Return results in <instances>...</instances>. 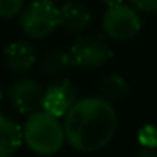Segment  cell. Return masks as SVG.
I'll use <instances>...</instances> for the list:
<instances>
[{
  "label": "cell",
  "mask_w": 157,
  "mask_h": 157,
  "mask_svg": "<svg viewBox=\"0 0 157 157\" xmlns=\"http://www.w3.org/2000/svg\"><path fill=\"white\" fill-rule=\"evenodd\" d=\"M66 142L75 150L93 154L105 149L118 130V115L112 103L100 96L78 98L64 115Z\"/></svg>",
  "instance_id": "6da1fadb"
},
{
  "label": "cell",
  "mask_w": 157,
  "mask_h": 157,
  "mask_svg": "<svg viewBox=\"0 0 157 157\" xmlns=\"http://www.w3.org/2000/svg\"><path fill=\"white\" fill-rule=\"evenodd\" d=\"M24 144L34 154L42 157H49L58 154L66 144L64 125L58 117L49 115L44 110L32 113L27 117L22 125Z\"/></svg>",
  "instance_id": "7a4b0ae2"
},
{
  "label": "cell",
  "mask_w": 157,
  "mask_h": 157,
  "mask_svg": "<svg viewBox=\"0 0 157 157\" xmlns=\"http://www.w3.org/2000/svg\"><path fill=\"white\" fill-rule=\"evenodd\" d=\"M19 25L25 37L46 39L59 27V7L52 0H32L22 9Z\"/></svg>",
  "instance_id": "3957f363"
},
{
  "label": "cell",
  "mask_w": 157,
  "mask_h": 157,
  "mask_svg": "<svg viewBox=\"0 0 157 157\" xmlns=\"http://www.w3.org/2000/svg\"><path fill=\"white\" fill-rule=\"evenodd\" d=\"M73 68L78 69H98L112 61L113 48L105 36L81 34L75 39L68 49Z\"/></svg>",
  "instance_id": "277c9868"
},
{
  "label": "cell",
  "mask_w": 157,
  "mask_h": 157,
  "mask_svg": "<svg viewBox=\"0 0 157 157\" xmlns=\"http://www.w3.org/2000/svg\"><path fill=\"white\" fill-rule=\"evenodd\" d=\"M101 29L106 39L115 42H127L133 39L142 29L140 12L128 4L106 7L101 17Z\"/></svg>",
  "instance_id": "5b68a950"
},
{
  "label": "cell",
  "mask_w": 157,
  "mask_h": 157,
  "mask_svg": "<svg viewBox=\"0 0 157 157\" xmlns=\"http://www.w3.org/2000/svg\"><path fill=\"white\" fill-rule=\"evenodd\" d=\"M42 96L44 90L34 78H19L7 90V98L12 106L27 117L42 108Z\"/></svg>",
  "instance_id": "8992f818"
},
{
  "label": "cell",
  "mask_w": 157,
  "mask_h": 157,
  "mask_svg": "<svg viewBox=\"0 0 157 157\" xmlns=\"http://www.w3.org/2000/svg\"><path fill=\"white\" fill-rule=\"evenodd\" d=\"M78 101V90L69 79H59L49 85L44 90L42 108L49 115L64 118V115L71 110V106Z\"/></svg>",
  "instance_id": "52a82bcc"
},
{
  "label": "cell",
  "mask_w": 157,
  "mask_h": 157,
  "mask_svg": "<svg viewBox=\"0 0 157 157\" xmlns=\"http://www.w3.org/2000/svg\"><path fill=\"white\" fill-rule=\"evenodd\" d=\"M91 25V12L76 0H68L59 7V27L69 34L81 36Z\"/></svg>",
  "instance_id": "ba28073f"
},
{
  "label": "cell",
  "mask_w": 157,
  "mask_h": 157,
  "mask_svg": "<svg viewBox=\"0 0 157 157\" xmlns=\"http://www.w3.org/2000/svg\"><path fill=\"white\" fill-rule=\"evenodd\" d=\"M37 51L27 41H15L5 48L4 51V63L9 71L15 75H24L29 69L37 64Z\"/></svg>",
  "instance_id": "9c48e42d"
},
{
  "label": "cell",
  "mask_w": 157,
  "mask_h": 157,
  "mask_svg": "<svg viewBox=\"0 0 157 157\" xmlns=\"http://www.w3.org/2000/svg\"><path fill=\"white\" fill-rule=\"evenodd\" d=\"M24 144L22 127L0 113V157H14Z\"/></svg>",
  "instance_id": "30bf717a"
},
{
  "label": "cell",
  "mask_w": 157,
  "mask_h": 157,
  "mask_svg": "<svg viewBox=\"0 0 157 157\" xmlns=\"http://www.w3.org/2000/svg\"><path fill=\"white\" fill-rule=\"evenodd\" d=\"M128 93H130L128 83L125 81L123 76L117 75V73H110V75L103 76V78L100 79L98 96L103 98L105 101L112 103L113 106L125 101Z\"/></svg>",
  "instance_id": "8fae6325"
},
{
  "label": "cell",
  "mask_w": 157,
  "mask_h": 157,
  "mask_svg": "<svg viewBox=\"0 0 157 157\" xmlns=\"http://www.w3.org/2000/svg\"><path fill=\"white\" fill-rule=\"evenodd\" d=\"M37 68L42 75H49V76L61 75V73L68 71L69 68H73L69 51L63 48L48 49L37 58Z\"/></svg>",
  "instance_id": "7c38bea8"
},
{
  "label": "cell",
  "mask_w": 157,
  "mask_h": 157,
  "mask_svg": "<svg viewBox=\"0 0 157 157\" xmlns=\"http://www.w3.org/2000/svg\"><path fill=\"white\" fill-rule=\"evenodd\" d=\"M137 140L139 144L144 147V149H157V125H144L142 128H139V133H137Z\"/></svg>",
  "instance_id": "4fadbf2b"
},
{
  "label": "cell",
  "mask_w": 157,
  "mask_h": 157,
  "mask_svg": "<svg viewBox=\"0 0 157 157\" xmlns=\"http://www.w3.org/2000/svg\"><path fill=\"white\" fill-rule=\"evenodd\" d=\"M24 7V0H0V21H9L21 15Z\"/></svg>",
  "instance_id": "5bb4252c"
},
{
  "label": "cell",
  "mask_w": 157,
  "mask_h": 157,
  "mask_svg": "<svg viewBox=\"0 0 157 157\" xmlns=\"http://www.w3.org/2000/svg\"><path fill=\"white\" fill-rule=\"evenodd\" d=\"M128 2L140 14H157V0H128Z\"/></svg>",
  "instance_id": "9a60e30c"
},
{
  "label": "cell",
  "mask_w": 157,
  "mask_h": 157,
  "mask_svg": "<svg viewBox=\"0 0 157 157\" xmlns=\"http://www.w3.org/2000/svg\"><path fill=\"white\" fill-rule=\"evenodd\" d=\"M133 157H157V152L152 149H142L133 154Z\"/></svg>",
  "instance_id": "2e32d148"
},
{
  "label": "cell",
  "mask_w": 157,
  "mask_h": 157,
  "mask_svg": "<svg viewBox=\"0 0 157 157\" xmlns=\"http://www.w3.org/2000/svg\"><path fill=\"white\" fill-rule=\"evenodd\" d=\"M106 7H113V5H118V4H125L127 0H101Z\"/></svg>",
  "instance_id": "e0dca14e"
},
{
  "label": "cell",
  "mask_w": 157,
  "mask_h": 157,
  "mask_svg": "<svg viewBox=\"0 0 157 157\" xmlns=\"http://www.w3.org/2000/svg\"><path fill=\"white\" fill-rule=\"evenodd\" d=\"M7 96V91L4 90V86L0 85V106H2V103H4V98Z\"/></svg>",
  "instance_id": "ac0fdd59"
},
{
  "label": "cell",
  "mask_w": 157,
  "mask_h": 157,
  "mask_svg": "<svg viewBox=\"0 0 157 157\" xmlns=\"http://www.w3.org/2000/svg\"><path fill=\"white\" fill-rule=\"evenodd\" d=\"M52 2H58V0H52Z\"/></svg>",
  "instance_id": "d6986e66"
}]
</instances>
